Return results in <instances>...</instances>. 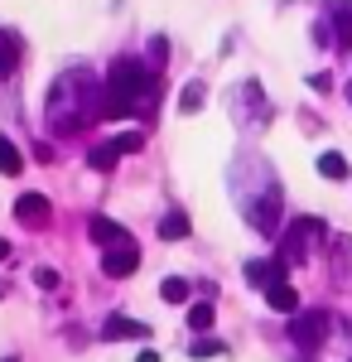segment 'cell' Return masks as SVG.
Segmentation results:
<instances>
[{"mask_svg": "<svg viewBox=\"0 0 352 362\" xmlns=\"http://www.w3.org/2000/svg\"><path fill=\"white\" fill-rule=\"evenodd\" d=\"M160 97V73L145 68V58H116L107 73V87L97 97V116H150Z\"/></svg>", "mask_w": 352, "mask_h": 362, "instance_id": "1", "label": "cell"}, {"mask_svg": "<svg viewBox=\"0 0 352 362\" xmlns=\"http://www.w3.org/2000/svg\"><path fill=\"white\" fill-rule=\"evenodd\" d=\"M328 227L319 223V218H295V223L280 232V256L290 261V266H304L309 261V251H314V242H324Z\"/></svg>", "mask_w": 352, "mask_h": 362, "instance_id": "2", "label": "cell"}, {"mask_svg": "<svg viewBox=\"0 0 352 362\" xmlns=\"http://www.w3.org/2000/svg\"><path fill=\"white\" fill-rule=\"evenodd\" d=\"M328 334H333V314H328V309H304V314L290 319V343L304 348V353H314Z\"/></svg>", "mask_w": 352, "mask_h": 362, "instance_id": "3", "label": "cell"}, {"mask_svg": "<svg viewBox=\"0 0 352 362\" xmlns=\"http://www.w3.org/2000/svg\"><path fill=\"white\" fill-rule=\"evenodd\" d=\"M136 266H140V247L136 242H116V247H107V256H102V271H107L111 280H126Z\"/></svg>", "mask_w": 352, "mask_h": 362, "instance_id": "4", "label": "cell"}, {"mask_svg": "<svg viewBox=\"0 0 352 362\" xmlns=\"http://www.w3.org/2000/svg\"><path fill=\"white\" fill-rule=\"evenodd\" d=\"M328 29H333V49H352V0H328Z\"/></svg>", "mask_w": 352, "mask_h": 362, "instance_id": "5", "label": "cell"}, {"mask_svg": "<svg viewBox=\"0 0 352 362\" xmlns=\"http://www.w3.org/2000/svg\"><path fill=\"white\" fill-rule=\"evenodd\" d=\"M102 338H107V343H131V338H150V324H140V319H126V314H111V319H102Z\"/></svg>", "mask_w": 352, "mask_h": 362, "instance_id": "6", "label": "cell"}, {"mask_svg": "<svg viewBox=\"0 0 352 362\" xmlns=\"http://www.w3.org/2000/svg\"><path fill=\"white\" fill-rule=\"evenodd\" d=\"M15 218H20L25 227H34V232L49 227V198L44 194H25L20 203H15Z\"/></svg>", "mask_w": 352, "mask_h": 362, "instance_id": "7", "label": "cell"}, {"mask_svg": "<svg viewBox=\"0 0 352 362\" xmlns=\"http://www.w3.org/2000/svg\"><path fill=\"white\" fill-rule=\"evenodd\" d=\"M87 237H92V242H97L102 251L116 247V242H131V237H126V227L111 223V218H102V213H97V218H87Z\"/></svg>", "mask_w": 352, "mask_h": 362, "instance_id": "8", "label": "cell"}, {"mask_svg": "<svg viewBox=\"0 0 352 362\" xmlns=\"http://www.w3.org/2000/svg\"><path fill=\"white\" fill-rule=\"evenodd\" d=\"M266 305L275 309V314H299V295L290 280H271L266 285Z\"/></svg>", "mask_w": 352, "mask_h": 362, "instance_id": "9", "label": "cell"}, {"mask_svg": "<svg viewBox=\"0 0 352 362\" xmlns=\"http://www.w3.org/2000/svg\"><path fill=\"white\" fill-rule=\"evenodd\" d=\"M285 271H290V261H285V256H275V261H246V280H251V285L285 280Z\"/></svg>", "mask_w": 352, "mask_h": 362, "instance_id": "10", "label": "cell"}, {"mask_svg": "<svg viewBox=\"0 0 352 362\" xmlns=\"http://www.w3.org/2000/svg\"><path fill=\"white\" fill-rule=\"evenodd\" d=\"M189 213H179V208H174V213H164V223H160V237L164 242H179V237H189Z\"/></svg>", "mask_w": 352, "mask_h": 362, "instance_id": "11", "label": "cell"}, {"mask_svg": "<svg viewBox=\"0 0 352 362\" xmlns=\"http://www.w3.org/2000/svg\"><path fill=\"white\" fill-rule=\"evenodd\" d=\"M116 160H121V150H116V145H92V150H87V165L97 169V174H107V169H116Z\"/></svg>", "mask_w": 352, "mask_h": 362, "instance_id": "12", "label": "cell"}, {"mask_svg": "<svg viewBox=\"0 0 352 362\" xmlns=\"http://www.w3.org/2000/svg\"><path fill=\"white\" fill-rule=\"evenodd\" d=\"M20 63V44H15V34L10 29H0V78H10V68Z\"/></svg>", "mask_w": 352, "mask_h": 362, "instance_id": "13", "label": "cell"}, {"mask_svg": "<svg viewBox=\"0 0 352 362\" xmlns=\"http://www.w3.org/2000/svg\"><path fill=\"white\" fill-rule=\"evenodd\" d=\"M189 295H193V285H189V280H179V276H169L160 285V300H164V305H184Z\"/></svg>", "mask_w": 352, "mask_h": 362, "instance_id": "14", "label": "cell"}, {"mask_svg": "<svg viewBox=\"0 0 352 362\" xmlns=\"http://www.w3.org/2000/svg\"><path fill=\"white\" fill-rule=\"evenodd\" d=\"M20 169H25V155L15 150L10 136H0V174H20Z\"/></svg>", "mask_w": 352, "mask_h": 362, "instance_id": "15", "label": "cell"}, {"mask_svg": "<svg viewBox=\"0 0 352 362\" xmlns=\"http://www.w3.org/2000/svg\"><path fill=\"white\" fill-rule=\"evenodd\" d=\"M213 319H217V314H213L208 300H198V305L189 309V329H193V334H208V329H213Z\"/></svg>", "mask_w": 352, "mask_h": 362, "instance_id": "16", "label": "cell"}, {"mask_svg": "<svg viewBox=\"0 0 352 362\" xmlns=\"http://www.w3.org/2000/svg\"><path fill=\"white\" fill-rule=\"evenodd\" d=\"M121 155H136V150H145V126H131V131H121V136L111 140Z\"/></svg>", "mask_w": 352, "mask_h": 362, "instance_id": "17", "label": "cell"}, {"mask_svg": "<svg viewBox=\"0 0 352 362\" xmlns=\"http://www.w3.org/2000/svg\"><path fill=\"white\" fill-rule=\"evenodd\" d=\"M319 174L324 179H348V160L338 150H328V155H319Z\"/></svg>", "mask_w": 352, "mask_h": 362, "instance_id": "18", "label": "cell"}, {"mask_svg": "<svg viewBox=\"0 0 352 362\" xmlns=\"http://www.w3.org/2000/svg\"><path fill=\"white\" fill-rule=\"evenodd\" d=\"M208 102V92H203V83H189L184 92H179V112H198Z\"/></svg>", "mask_w": 352, "mask_h": 362, "instance_id": "19", "label": "cell"}, {"mask_svg": "<svg viewBox=\"0 0 352 362\" xmlns=\"http://www.w3.org/2000/svg\"><path fill=\"white\" fill-rule=\"evenodd\" d=\"M222 353H227V348H222V338H198V343H193L189 348V358H222Z\"/></svg>", "mask_w": 352, "mask_h": 362, "instance_id": "20", "label": "cell"}, {"mask_svg": "<svg viewBox=\"0 0 352 362\" xmlns=\"http://www.w3.org/2000/svg\"><path fill=\"white\" fill-rule=\"evenodd\" d=\"M34 285H39V290H58L63 280H58V271H54V266H39V271H34Z\"/></svg>", "mask_w": 352, "mask_h": 362, "instance_id": "21", "label": "cell"}, {"mask_svg": "<svg viewBox=\"0 0 352 362\" xmlns=\"http://www.w3.org/2000/svg\"><path fill=\"white\" fill-rule=\"evenodd\" d=\"M309 87H314V92H328V87H333V78H328V73H314V78H309Z\"/></svg>", "mask_w": 352, "mask_h": 362, "instance_id": "22", "label": "cell"}, {"mask_svg": "<svg viewBox=\"0 0 352 362\" xmlns=\"http://www.w3.org/2000/svg\"><path fill=\"white\" fill-rule=\"evenodd\" d=\"M136 362H160V353H155V348H145V353H140Z\"/></svg>", "mask_w": 352, "mask_h": 362, "instance_id": "23", "label": "cell"}, {"mask_svg": "<svg viewBox=\"0 0 352 362\" xmlns=\"http://www.w3.org/2000/svg\"><path fill=\"white\" fill-rule=\"evenodd\" d=\"M5 256H10V242H5V237H0V261H5Z\"/></svg>", "mask_w": 352, "mask_h": 362, "instance_id": "24", "label": "cell"}, {"mask_svg": "<svg viewBox=\"0 0 352 362\" xmlns=\"http://www.w3.org/2000/svg\"><path fill=\"white\" fill-rule=\"evenodd\" d=\"M0 362H20V358H0Z\"/></svg>", "mask_w": 352, "mask_h": 362, "instance_id": "25", "label": "cell"}, {"mask_svg": "<svg viewBox=\"0 0 352 362\" xmlns=\"http://www.w3.org/2000/svg\"><path fill=\"white\" fill-rule=\"evenodd\" d=\"M348 102H352V83H348Z\"/></svg>", "mask_w": 352, "mask_h": 362, "instance_id": "26", "label": "cell"}]
</instances>
